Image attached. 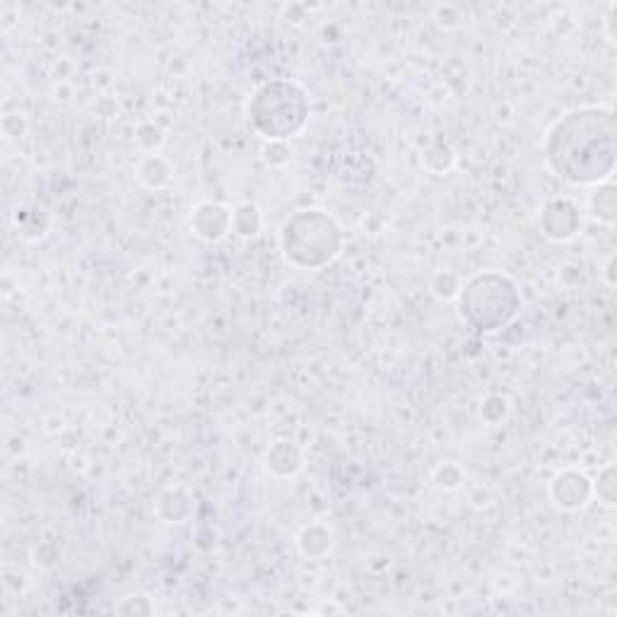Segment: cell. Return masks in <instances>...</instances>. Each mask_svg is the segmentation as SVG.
Wrapping results in <instances>:
<instances>
[{
  "instance_id": "obj_1",
  "label": "cell",
  "mask_w": 617,
  "mask_h": 617,
  "mask_svg": "<svg viewBox=\"0 0 617 617\" xmlns=\"http://www.w3.org/2000/svg\"><path fill=\"white\" fill-rule=\"evenodd\" d=\"M545 162L571 186L601 184L615 169V114L610 107L574 109L545 135Z\"/></svg>"
},
{
  "instance_id": "obj_2",
  "label": "cell",
  "mask_w": 617,
  "mask_h": 617,
  "mask_svg": "<svg viewBox=\"0 0 617 617\" xmlns=\"http://www.w3.org/2000/svg\"><path fill=\"white\" fill-rule=\"evenodd\" d=\"M307 220L311 234H307L300 215L287 220L282 227V251L287 261L300 268H321L338 256L340 230L321 210H307Z\"/></svg>"
},
{
  "instance_id": "obj_3",
  "label": "cell",
  "mask_w": 617,
  "mask_h": 617,
  "mask_svg": "<svg viewBox=\"0 0 617 617\" xmlns=\"http://www.w3.org/2000/svg\"><path fill=\"white\" fill-rule=\"evenodd\" d=\"M550 500L557 509L578 511L594 500V482L578 471H562L550 482Z\"/></svg>"
},
{
  "instance_id": "obj_4",
  "label": "cell",
  "mask_w": 617,
  "mask_h": 617,
  "mask_svg": "<svg viewBox=\"0 0 617 617\" xmlns=\"http://www.w3.org/2000/svg\"><path fill=\"white\" fill-rule=\"evenodd\" d=\"M191 230L205 241H220L231 230V213L220 203H201L191 215Z\"/></svg>"
},
{
  "instance_id": "obj_5",
  "label": "cell",
  "mask_w": 617,
  "mask_h": 617,
  "mask_svg": "<svg viewBox=\"0 0 617 617\" xmlns=\"http://www.w3.org/2000/svg\"><path fill=\"white\" fill-rule=\"evenodd\" d=\"M560 213L562 215H557L552 201L543 210V231H545V237L555 241L574 239L578 230H581V215H578L577 205L567 201V198H560Z\"/></svg>"
},
{
  "instance_id": "obj_6",
  "label": "cell",
  "mask_w": 617,
  "mask_h": 617,
  "mask_svg": "<svg viewBox=\"0 0 617 617\" xmlns=\"http://www.w3.org/2000/svg\"><path fill=\"white\" fill-rule=\"evenodd\" d=\"M265 468L275 478H292L301 468V451L294 447V441H273L265 451Z\"/></svg>"
},
{
  "instance_id": "obj_7",
  "label": "cell",
  "mask_w": 617,
  "mask_h": 617,
  "mask_svg": "<svg viewBox=\"0 0 617 617\" xmlns=\"http://www.w3.org/2000/svg\"><path fill=\"white\" fill-rule=\"evenodd\" d=\"M297 545L307 557H324L331 550V531L326 526L311 524L300 533Z\"/></svg>"
},
{
  "instance_id": "obj_8",
  "label": "cell",
  "mask_w": 617,
  "mask_h": 617,
  "mask_svg": "<svg viewBox=\"0 0 617 617\" xmlns=\"http://www.w3.org/2000/svg\"><path fill=\"white\" fill-rule=\"evenodd\" d=\"M145 162L150 164L152 169H147L145 164L140 162L138 178H140V181H143V184L150 186V188H162V186L169 184L171 171H169V167H167V162H164L162 157H157V154H150V157H145Z\"/></svg>"
},
{
  "instance_id": "obj_9",
  "label": "cell",
  "mask_w": 617,
  "mask_h": 617,
  "mask_svg": "<svg viewBox=\"0 0 617 617\" xmlns=\"http://www.w3.org/2000/svg\"><path fill=\"white\" fill-rule=\"evenodd\" d=\"M231 230L239 237H254L261 230V213L256 205H239L231 213Z\"/></svg>"
},
{
  "instance_id": "obj_10",
  "label": "cell",
  "mask_w": 617,
  "mask_h": 617,
  "mask_svg": "<svg viewBox=\"0 0 617 617\" xmlns=\"http://www.w3.org/2000/svg\"><path fill=\"white\" fill-rule=\"evenodd\" d=\"M591 208H594V215L605 224L615 222V188L610 184L598 186L591 196Z\"/></svg>"
},
{
  "instance_id": "obj_11",
  "label": "cell",
  "mask_w": 617,
  "mask_h": 617,
  "mask_svg": "<svg viewBox=\"0 0 617 617\" xmlns=\"http://www.w3.org/2000/svg\"><path fill=\"white\" fill-rule=\"evenodd\" d=\"M594 494H598L603 504L613 507L615 504V492H613V468H605L603 475L598 478V485H594Z\"/></svg>"
},
{
  "instance_id": "obj_12",
  "label": "cell",
  "mask_w": 617,
  "mask_h": 617,
  "mask_svg": "<svg viewBox=\"0 0 617 617\" xmlns=\"http://www.w3.org/2000/svg\"><path fill=\"white\" fill-rule=\"evenodd\" d=\"M451 471H454V463H447V465H441L439 471H437V482H439V487H447V490H454V487H458L463 482V473L458 471L456 475H451Z\"/></svg>"
}]
</instances>
